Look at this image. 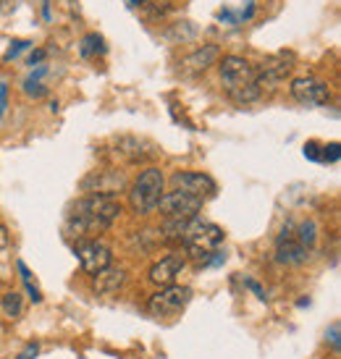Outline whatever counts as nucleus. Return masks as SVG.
Returning a JSON list of instances; mask_svg holds the SVG:
<instances>
[{"instance_id": "nucleus-11", "label": "nucleus", "mask_w": 341, "mask_h": 359, "mask_svg": "<svg viewBox=\"0 0 341 359\" xmlns=\"http://www.w3.org/2000/svg\"><path fill=\"white\" fill-rule=\"evenodd\" d=\"M291 97L302 105H326L331 100V92L315 76H300L291 81Z\"/></svg>"}, {"instance_id": "nucleus-5", "label": "nucleus", "mask_w": 341, "mask_h": 359, "mask_svg": "<svg viewBox=\"0 0 341 359\" xmlns=\"http://www.w3.org/2000/svg\"><path fill=\"white\" fill-rule=\"evenodd\" d=\"M192 302L189 286H166L158 294H152L147 302V312L152 318H173Z\"/></svg>"}, {"instance_id": "nucleus-12", "label": "nucleus", "mask_w": 341, "mask_h": 359, "mask_svg": "<svg viewBox=\"0 0 341 359\" xmlns=\"http://www.w3.org/2000/svg\"><path fill=\"white\" fill-rule=\"evenodd\" d=\"M184 265H187V262H184L181 255H168V257L158 259V262L150 268V280L155 283V286H161V289L173 286V280L181 276Z\"/></svg>"}, {"instance_id": "nucleus-26", "label": "nucleus", "mask_w": 341, "mask_h": 359, "mask_svg": "<svg viewBox=\"0 0 341 359\" xmlns=\"http://www.w3.org/2000/svg\"><path fill=\"white\" fill-rule=\"evenodd\" d=\"M42 58H45V53H42V50H37V53H32V58H29V63H32V66H34V63H37V60H42Z\"/></svg>"}, {"instance_id": "nucleus-17", "label": "nucleus", "mask_w": 341, "mask_h": 359, "mask_svg": "<svg viewBox=\"0 0 341 359\" xmlns=\"http://www.w3.org/2000/svg\"><path fill=\"white\" fill-rule=\"evenodd\" d=\"M297 239L302 241V247L312 250V244L318 239V226H315V220H302L300 226H297Z\"/></svg>"}, {"instance_id": "nucleus-14", "label": "nucleus", "mask_w": 341, "mask_h": 359, "mask_svg": "<svg viewBox=\"0 0 341 359\" xmlns=\"http://www.w3.org/2000/svg\"><path fill=\"white\" fill-rule=\"evenodd\" d=\"M123 283H126V270H121V268H105L95 276V291H98V294H105V297L116 294Z\"/></svg>"}, {"instance_id": "nucleus-2", "label": "nucleus", "mask_w": 341, "mask_h": 359, "mask_svg": "<svg viewBox=\"0 0 341 359\" xmlns=\"http://www.w3.org/2000/svg\"><path fill=\"white\" fill-rule=\"evenodd\" d=\"M221 81L223 90L236 105H250L260 97V84H258V74L255 66L247 63L239 55H226L221 63Z\"/></svg>"}, {"instance_id": "nucleus-3", "label": "nucleus", "mask_w": 341, "mask_h": 359, "mask_svg": "<svg viewBox=\"0 0 341 359\" xmlns=\"http://www.w3.org/2000/svg\"><path fill=\"white\" fill-rule=\"evenodd\" d=\"M163 170L161 168H147L140 173V179L134 181V187L129 191V202L134 212L140 215H147L158 208V202L163 197Z\"/></svg>"}, {"instance_id": "nucleus-25", "label": "nucleus", "mask_w": 341, "mask_h": 359, "mask_svg": "<svg viewBox=\"0 0 341 359\" xmlns=\"http://www.w3.org/2000/svg\"><path fill=\"white\" fill-rule=\"evenodd\" d=\"M3 108H6V84H0V118H3Z\"/></svg>"}, {"instance_id": "nucleus-20", "label": "nucleus", "mask_w": 341, "mask_h": 359, "mask_svg": "<svg viewBox=\"0 0 341 359\" xmlns=\"http://www.w3.org/2000/svg\"><path fill=\"white\" fill-rule=\"evenodd\" d=\"M339 330H341V325H339V323H333V325H331V330H328V341H331L333 351H339V349H341V341H339Z\"/></svg>"}, {"instance_id": "nucleus-10", "label": "nucleus", "mask_w": 341, "mask_h": 359, "mask_svg": "<svg viewBox=\"0 0 341 359\" xmlns=\"http://www.w3.org/2000/svg\"><path fill=\"white\" fill-rule=\"evenodd\" d=\"M294 71V55H286V53H279V55H268V58L260 63V69H255L258 74V84L262 87H271V84H279Z\"/></svg>"}, {"instance_id": "nucleus-6", "label": "nucleus", "mask_w": 341, "mask_h": 359, "mask_svg": "<svg viewBox=\"0 0 341 359\" xmlns=\"http://www.w3.org/2000/svg\"><path fill=\"white\" fill-rule=\"evenodd\" d=\"M74 255L79 259L81 270L90 276H98L100 270L111 268V250L98 239H79L74 244Z\"/></svg>"}, {"instance_id": "nucleus-24", "label": "nucleus", "mask_w": 341, "mask_h": 359, "mask_svg": "<svg viewBox=\"0 0 341 359\" xmlns=\"http://www.w3.org/2000/svg\"><path fill=\"white\" fill-rule=\"evenodd\" d=\"M247 289H252V291H255V294H258V297H260V299H265V291H262L260 286L255 283V280H247Z\"/></svg>"}, {"instance_id": "nucleus-27", "label": "nucleus", "mask_w": 341, "mask_h": 359, "mask_svg": "<svg viewBox=\"0 0 341 359\" xmlns=\"http://www.w3.org/2000/svg\"><path fill=\"white\" fill-rule=\"evenodd\" d=\"M129 3H131V6H137V3H142V0H129Z\"/></svg>"}, {"instance_id": "nucleus-21", "label": "nucleus", "mask_w": 341, "mask_h": 359, "mask_svg": "<svg viewBox=\"0 0 341 359\" xmlns=\"http://www.w3.org/2000/svg\"><path fill=\"white\" fill-rule=\"evenodd\" d=\"M321 160H331V163H333V160H339V144H336V142H333V144H328Z\"/></svg>"}, {"instance_id": "nucleus-9", "label": "nucleus", "mask_w": 341, "mask_h": 359, "mask_svg": "<svg viewBox=\"0 0 341 359\" xmlns=\"http://www.w3.org/2000/svg\"><path fill=\"white\" fill-rule=\"evenodd\" d=\"M173 189L176 191H184V194H192V197H197V200H208L215 194V181L208 176V173H194V170H187V173H173Z\"/></svg>"}, {"instance_id": "nucleus-16", "label": "nucleus", "mask_w": 341, "mask_h": 359, "mask_svg": "<svg viewBox=\"0 0 341 359\" xmlns=\"http://www.w3.org/2000/svg\"><path fill=\"white\" fill-rule=\"evenodd\" d=\"M0 307H3V312H6V318H19L21 307H24L21 294L19 291H8V294H3V297H0Z\"/></svg>"}, {"instance_id": "nucleus-13", "label": "nucleus", "mask_w": 341, "mask_h": 359, "mask_svg": "<svg viewBox=\"0 0 341 359\" xmlns=\"http://www.w3.org/2000/svg\"><path fill=\"white\" fill-rule=\"evenodd\" d=\"M218 55H221V50L215 48V45H202L200 50H194L192 55H187V58L179 63V69L184 76H197V74H202V71H208L218 60Z\"/></svg>"}, {"instance_id": "nucleus-15", "label": "nucleus", "mask_w": 341, "mask_h": 359, "mask_svg": "<svg viewBox=\"0 0 341 359\" xmlns=\"http://www.w3.org/2000/svg\"><path fill=\"white\" fill-rule=\"evenodd\" d=\"M192 226H194V218L192 220H170L166 218L163 223V233H166V241H173V244H184L189 239Z\"/></svg>"}, {"instance_id": "nucleus-23", "label": "nucleus", "mask_w": 341, "mask_h": 359, "mask_svg": "<svg viewBox=\"0 0 341 359\" xmlns=\"http://www.w3.org/2000/svg\"><path fill=\"white\" fill-rule=\"evenodd\" d=\"M24 48H27V42H16V45H13V48H11L8 53H6V58H13V55H19L21 50H24Z\"/></svg>"}, {"instance_id": "nucleus-8", "label": "nucleus", "mask_w": 341, "mask_h": 359, "mask_svg": "<svg viewBox=\"0 0 341 359\" xmlns=\"http://www.w3.org/2000/svg\"><path fill=\"white\" fill-rule=\"evenodd\" d=\"M307 247H302V241L297 239V226L286 223L276 239V259L283 265H302L307 259Z\"/></svg>"}, {"instance_id": "nucleus-4", "label": "nucleus", "mask_w": 341, "mask_h": 359, "mask_svg": "<svg viewBox=\"0 0 341 359\" xmlns=\"http://www.w3.org/2000/svg\"><path fill=\"white\" fill-rule=\"evenodd\" d=\"M223 244V229L215 226V223H205V220L194 218V226H192L189 239L184 241L187 247V255L197 262H210V257L218 252V247Z\"/></svg>"}, {"instance_id": "nucleus-1", "label": "nucleus", "mask_w": 341, "mask_h": 359, "mask_svg": "<svg viewBox=\"0 0 341 359\" xmlns=\"http://www.w3.org/2000/svg\"><path fill=\"white\" fill-rule=\"evenodd\" d=\"M121 215V202L108 194H90L79 200L69 212V231L79 239L111 229V223Z\"/></svg>"}, {"instance_id": "nucleus-18", "label": "nucleus", "mask_w": 341, "mask_h": 359, "mask_svg": "<svg viewBox=\"0 0 341 359\" xmlns=\"http://www.w3.org/2000/svg\"><path fill=\"white\" fill-rule=\"evenodd\" d=\"M95 53H105V45H102V37L100 34H87L84 42H81V55L84 58H90Z\"/></svg>"}, {"instance_id": "nucleus-22", "label": "nucleus", "mask_w": 341, "mask_h": 359, "mask_svg": "<svg viewBox=\"0 0 341 359\" xmlns=\"http://www.w3.org/2000/svg\"><path fill=\"white\" fill-rule=\"evenodd\" d=\"M37 351H40V346H37V344H29V346L21 351L16 359H34V357H37Z\"/></svg>"}, {"instance_id": "nucleus-7", "label": "nucleus", "mask_w": 341, "mask_h": 359, "mask_svg": "<svg viewBox=\"0 0 341 359\" xmlns=\"http://www.w3.org/2000/svg\"><path fill=\"white\" fill-rule=\"evenodd\" d=\"M158 208H161L163 215L170 218V220H192V218H197V215H200L202 200L173 189L170 194H163L161 202H158Z\"/></svg>"}, {"instance_id": "nucleus-19", "label": "nucleus", "mask_w": 341, "mask_h": 359, "mask_svg": "<svg viewBox=\"0 0 341 359\" xmlns=\"http://www.w3.org/2000/svg\"><path fill=\"white\" fill-rule=\"evenodd\" d=\"M19 273H21V280H24V286H27V291H29L32 302H42L40 289H37V283L32 280V273H29V268H27L24 262H19Z\"/></svg>"}]
</instances>
